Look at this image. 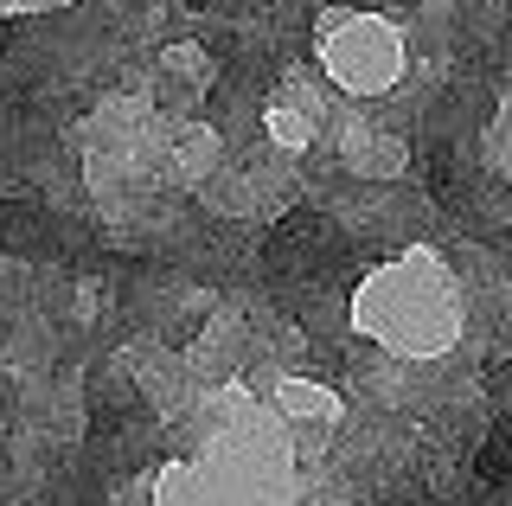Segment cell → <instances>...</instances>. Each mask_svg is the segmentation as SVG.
<instances>
[{"label":"cell","instance_id":"cell-2","mask_svg":"<svg viewBox=\"0 0 512 506\" xmlns=\"http://www.w3.org/2000/svg\"><path fill=\"white\" fill-rule=\"evenodd\" d=\"M0 244L20 250V257H52V250L64 244V225L45 212V205L7 199V205H0Z\"/></svg>","mask_w":512,"mask_h":506},{"label":"cell","instance_id":"cell-3","mask_svg":"<svg viewBox=\"0 0 512 506\" xmlns=\"http://www.w3.org/2000/svg\"><path fill=\"white\" fill-rule=\"evenodd\" d=\"M7 39H13V26H0V52H7Z\"/></svg>","mask_w":512,"mask_h":506},{"label":"cell","instance_id":"cell-4","mask_svg":"<svg viewBox=\"0 0 512 506\" xmlns=\"http://www.w3.org/2000/svg\"><path fill=\"white\" fill-rule=\"evenodd\" d=\"M0 410H7V404H0Z\"/></svg>","mask_w":512,"mask_h":506},{"label":"cell","instance_id":"cell-1","mask_svg":"<svg viewBox=\"0 0 512 506\" xmlns=\"http://www.w3.org/2000/svg\"><path fill=\"white\" fill-rule=\"evenodd\" d=\"M263 270H269V282H282L288 295H314L320 282L346 289L352 257H346V237L333 231L327 218L308 212V205H295V212L263 237Z\"/></svg>","mask_w":512,"mask_h":506}]
</instances>
